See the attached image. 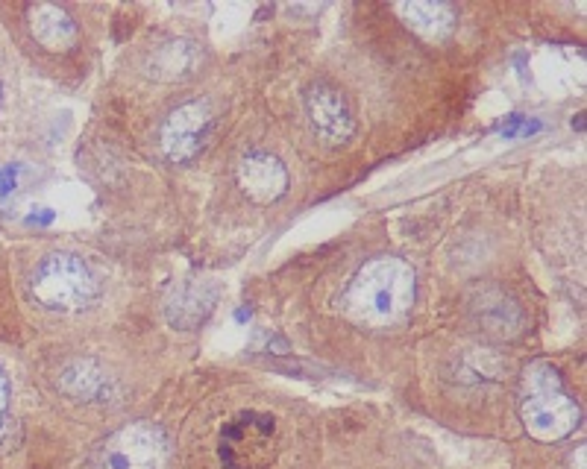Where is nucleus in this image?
<instances>
[{"label": "nucleus", "mask_w": 587, "mask_h": 469, "mask_svg": "<svg viewBox=\"0 0 587 469\" xmlns=\"http://www.w3.org/2000/svg\"><path fill=\"white\" fill-rule=\"evenodd\" d=\"M6 420H9V382L0 373V431L6 428Z\"/></svg>", "instance_id": "obj_15"}, {"label": "nucleus", "mask_w": 587, "mask_h": 469, "mask_svg": "<svg viewBox=\"0 0 587 469\" xmlns=\"http://www.w3.org/2000/svg\"><path fill=\"white\" fill-rule=\"evenodd\" d=\"M520 417L535 440H561L579 423V405L567 393L558 370L549 361H535L523 373Z\"/></svg>", "instance_id": "obj_2"}, {"label": "nucleus", "mask_w": 587, "mask_h": 469, "mask_svg": "<svg viewBox=\"0 0 587 469\" xmlns=\"http://www.w3.org/2000/svg\"><path fill=\"white\" fill-rule=\"evenodd\" d=\"M215 302H218V288L212 282H182L165 302L168 323L182 332L197 329L212 314Z\"/></svg>", "instance_id": "obj_11"}, {"label": "nucleus", "mask_w": 587, "mask_h": 469, "mask_svg": "<svg viewBox=\"0 0 587 469\" xmlns=\"http://www.w3.org/2000/svg\"><path fill=\"white\" fill-rule=\"evenodd\" d=\"M30 294L50 311L71 314V311L89 308L100 294V288L83 258L71 256V253H53V256L42 258L39 267L33 270Z\"/></svg>", "instance_id": "obj_3"}, {"label": "nucleus", "mask_w": 587, "mask_h": 469, "mask_svg": "<svg viewBox=\"0 0 587 469\" xmlns=\"http://www.w3.org/2000/svg\"><path fill=\"white\" fill-rule=\"evenodd\" d=\"M306 115L317 138L329 147H341L356 135V112L347 94L326 80L306 88Z\"/></svg>", "instance_id": "obj_8"}, {"label": "nucleus", "mask_w": 587, "mask_h": 469, "mask_svg": "<svg viewBox=\"0 0 587 469\" xmlns=\"http://www.w3.org/2000/svg\"><path fill=\"white\" fill-rule=\"evenodd\" d=\"M279 449V431L271 414L244 411L221 431L218 455L224 469H268Z\"/></svg>", "instance_id": "obj_4"}, {"label": "nucleus", "mask_w": 587, "mask_h": 469, "mask_svg": "<svg viewBox=\"0 0 587 469\" xmlns=\"http://www.w3.org/2000/svg\"><path fill=\"white\" fill-rule=\"evenodd\" d=\"M59 387L80 402H106L112 393V379L94 361H71L59 373Z\"/></svg>", "instance_id": "obj_14"}, {"label": "nucleus", "mask_w": 587, "mask_h": 469, "mask_svg": "<svg viewBox=\"0 0 587 469\" xmlns=\"http://www.w3.org/2000/svg\"><path fill=\"white\" fill-rule=\"evenodd\" d=\"M417 294V276L403 258L379 256L362 264L344 291V305L364 326H388L406 317Z\"/></svg>", "instance_id": "obj_1"}, {"label": "nucleus", "mask_w": 587, "mask_h": 469, "mask_svg": "<svg viewBox=\"0 0 587 469\" xmlns=\"http://www.w3.org/2000/svg\"><path fill=\"white\" fill-rule=\"evenodd\" d=\"M467 314H470L473 329L494 341H514L526 329L523 305L497 285L476 288L467 299Z\"/></svg>", "instance_id": "obj_7"}, {"label": "nucleus", "mask_w": 587, "mask_h": 469, "mask_svg": "<svg viewBox=\"0 0 587 469\" xmlns=\"http://www.w3.org/2000/svg\"><path fill=\"white\" fill-rule=\"evenodd\" d=\"M168 464V440L159 428L136 426L121 428L112 434L97 455L100 469H165Z\"/></svg>", "instance_id": "obj_6"}, {"label": "nucleus", "mask_w": 587, "mask_h": 469, "mask_svg": "<svg viewBox=\"0 0 587 469\" xmlns=\"http://www.w3.org/2000/svg\"><path fill=\"white\" fill-rule=\"evenodd\" d=\"M27 24H30L33 39L50 53H68L80 42V27L65 6L36 3L27 9Z\"/></svg>", "instance_id": "obj_10"}, {"label": "nucleus", "mask_w": 587, "mask_h": 469, "mask_svg": "<svg viewBox=\"0 0 587 469\" xmlns=\"http://www.w3.org/2000/svg\"><path fill=\"white\" fill-rule=\"evenodd\" d=\"M235 179H238V188L259 206H271L276 200H282L291 182L288 168L265 150H253L241 156L235 168Z\"/></svg>", "instance_id": "obj_9"}, {"label": "nucleus", "mask_w": 587, "mask_h": 469, "mask_svg": "<svg viewBox=\"0 0 587 469\" xmlns=\"http://www.w3.org/2000/svg\"><path fill=\"white\" fill-rule=\"evenodd\" d=\"M397 15L406 21L408 30H414L417 36H423L426 42H444L450 39L455 24H458V12L452 3H400Z\"/></svg>", "instance_id": "obj_12"}, {"label": "nucleus", "mask_w": 587, "mask_h": 469, "mask_svg": "<svg viewBox=\"0 0 587 469\" xmlns=\"http://www.w3.org/2000/svg\"><path fill=\"white\" fill-rule=\"evenodd\" d=\"M212 127L215 118L206 100H185L177 109H171L159 127V147L165 159L174 165L197 159L212 138Z\"/></svg>", "instance_id": "obj_5"}, {"label": "nucleus", "mask_w": 587, "mask_h": 469, "mask_svg": "<svg viewBox=\"0 0 587 469\" xmlns=\"http://www.w3.org/2000/svg\"><path fill=\"white\" fill-rule=\"evenodd\" d=\"M200 65V47L188 39H171L162 42L147 59V74L162 80V83H174L185 80L197 71Z\"/></svg>", "instance_id": "obj_13"}]
</instances>
